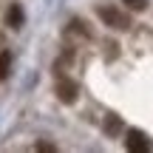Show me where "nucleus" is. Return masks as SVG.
<instances>
[{"label": "nucleus", "mask_w": 153, "mask_h": 153, "mask_svg": "<svg viewBox=\"0 0 153 153\" xmlns=\"http://www.w3.org/2000/svg\"><path fill=\"white\" fill-rule=\"evenodd\" d=\"M97 17L105 23V26L116 28V31H128V28H131V17H128L125 11H119L116 6H99Z\"/></svg>", "instance_id": "obj_1"}, {"label": "nucleus", "mask_w": 153, "mask_h": 153, "mask_svg": "<svg viewBox=\"0 0 153 153\" xmlns=\"http://www.w3.org/2000/svg\"><path fill=\"white\" fill-rule=\"evenodd\" d=\"M125 148H128V150H133V153H150V150H153V145L145 139V133H142V131H128Z\"/></svg>", "instance_id": "obj_2"}, {"label": "nucleus", "mask_w": 153, "mask_h": 153, "mask_svg": "<svg viewBox=\"0 0 153 153\" xmlns=\"http://www.w3.org/2000/svg\"><path fill=\"white\" fill-rule=\"evenodd\" d=\"M76 94H79V85H76L74 79H68V76H62L60 82H57V97L62 99V102H76Z\"/></svg>", "instance_id": "obj_3"}, {"label": "nucleus", "mask_w": 153, "mask_h": 153, "mask_svg": "<svg viewBox=\"0 0 153 153\" xmlns=\"http://www.w3.org/2000/svg\"><path fill=\"white\" fill-rule=\"evenodd\" d=\"M6 23H9L11 28H20V26H23V9H20L17 3L9 9V14H6Z\"/></svg>", "instance_id": "obj_4"}, {"label": "nucleus", "mask_w": 153, "mask_h": 153, "mask_svg": "<svg viewBox=\"0 0 153 153\" xmlns=\"http://www.w3.org/2000/svg\"><path fill=\"white\" fill-rule=\"evenodd\" d=\"M122 3H125L131 11H145L148 9V0H122Z\"/></svg>", "instance_id": "obj_5"}, {"label": "nucleus", "mask_w": 153, "mask_h": 153, "mask_svg": "<svg viewBox=\"0 0 153 153\" xmlns=\"http://www.w3.org/2000/svg\"><path fill=\"white\" fill-rule=\"evenodd\" d=\"M9 62H11V54H9V51H3V54H0V79L9 74Z\"/></svg>", "instance_id": "obj_6"}]
</instances>
